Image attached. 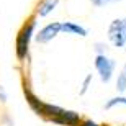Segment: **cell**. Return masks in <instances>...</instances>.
<instances>
[{"mask_svg": "<svg viewBox=\"0 0 126 126\" xmlns=\"http://www.w3.org/2000/svg\"><path fill=\"white\" fill-rule=\"evenodd\" d=\"M49 121L56 123V125H61V126H77L82 120H80L79 113L69 111V110H62L61 115H57L56 118H52Z\"/></svg>", "mask_w": 126, "mask_h": 126, "instance_id": "obj_5", "label": "cell"}, {"mask_svg": "<svg viewBox=\"0 0 126 126\" xmlns=\"http://www.w3.org/2000/svg\"><path fill=\"white\" fill-rule=\"evenodd\" d=\"M57 3H59V0H44V2L39 5V8H38V15H39V16H47L52 10L56 8Z\"/></svg>", "mask_w": 126, "mask_h": 126, "instance_id": "obj_9", "label": "cell"}, {"mask_svg": "<svg viewBox=\"0 0 126 126\" xmlns=\"http://www.w3.org/2000/svg\"><path fill=\"white\" fill-rule=\"evenodd\" d=\"M115 105H126V98L125 97H116V98H111L110 102L105 103V108L107 110H110V108H113Z\"/></svg>", "mask_w": 126, "mask_h": 126, "instance_id": "obj_11", "label": "cell"}, {"mask_svg": "<svg viewBox=\"0 0 126 126\" xmlns=\"http://www.w3.org/2000/svg\"><path fill=\"white\" fill-rule=\"evenodd\" d=\"M125 28H126V18L111 21L110 28H108V38L116 47L125 46Z\"/></svg>", "mask_w": 126, "mask_h": 126, "instance_id": "obj_3", "label": "cell"}, {"mask_svg": "<svg viewBox=\"0 0 126 126\" xmlns=\"http://www.w3.org/2000/svg\"><path fill=\"white\" fill-rule=\"evenodd\" d=\"M90 80H92V75H87V77H85V80H84V87H82V92H80V94H85V92H87Z\"/></svg>", "mask_w": 126, "mask_h": 126, "instance_id": "obj_14", "label": "cell"}, {"mask_svg": "<svg viewBox=\"0 0 126 126\" xmlns=\"http://www.w3.org/2000/svg\"><path fill=\"white\" fill-rule=\"evenodd\" d=\"M77 126H100V125L95 123V121H92V120H85V121H80Z\"/></svg>", "mask_w": 126, "mask_h": 126, "instance_id": "obj_15", "label": "cell"}, {"mask_svg": "<svg viewBox=\"0 0 126 126\" xmlns=\"http://www.w3.org/2000/svg\"><path fill=\"white\" fill-rule=\"evenodd\" d=\"M61 31L67 33V34H79V36H87L89 31L84 28V26H80V25H75L72 21H64L61 23Z\"/></svg>", "mask_w": 126, "mask_h": 126, "instance_id": "obj_7", "label": "cell"}, {"mask_svg": "<svg viewBox=\"0 0 126 126\" xmlns=\"http://www.w3.org/2000/svg\"><path fill=\"white\" fill-rule=\"evenodd\" d=\"M95 7H103V5H108V3H115V2H120V0H90Z\"/></svg>", "mask_w": 126, "mask_h": 126, "instance_id": "obj_12", "label": "cell"}, {"mask_svg": "<svg viewBox=\"0 0 126 126\" xmlns=\"http://www.w3.org/2000/svg\"><path fill=\"white\" fill-rule=\"evenodd\" d=\"M116 90H118V92H125V90H126V65L121 69V72L118 74Z\"/></svg>", "mask_w": 126, "mask_h": 126, "instance_id": "obj_10", "label": "cell"}, {"mask_svg": "<svg viewBox=\"0 0 126 126\" xmlns=\"http://www.w3.org/2000/svg\"><path fill=\"white\" fill-rule=\"evenodd\" d=\"M61 113H62L61 107H56V105H51V103H44V105H43L41 116L47 118V120H52V118H56L57 115H61Z\"/></svg>", "mask_w": 126, "mask_h": 126, "instance_id": "obj_8", "label": "cell"}, {"mask_svg": "<svg viewBox=\"0 0 126 126\" xmlns=\"http://www.w3.org/2000/svg\"><path fill=\"white\" fill-rule=\"evenodd\" d=\"M59 33H61V23H57V21L49 23L43 30H39V33L36 34V41L41 43V44L43 43H47V41H51L52 38H56Z\"/></svg>", "mask_w": 126, "mask_h": 126, "instance_id": "obj_4", "label": "cell"}, {"mask_svg": "<svg viewBox=\"0 0 126 126\" xmlns=\"http://www.w3.org/2000/svg\"><path fill=\"white\" fill-rule=\"evenodd\" d=\"M0 102H7V94H5L2 85H0Z\"/></svg>", "mask_w": 126, "mask_h": 126, "instance_id": "obj_16", "label": "cell"}, {"mask_svg": "<svg viewBox=\"0 0 126 126\" xmlns=\"http://www.w3.org/2000/svg\"><path fill=\"white\" fill-rule=\"evenodd\" d=\"M115 65H116V62L113 61V59H110V57H107L105 54L97 56V59H95V69L98 70L102 82H105V84L110 82V79H111V75H113V70H115Z\"/></svg>", "mask_w": 126, "mask_h": 126, "instance_id": "obj_2", "label": "cell"}, {"mask_svg": "<svg viewBox=\"0 0 126 126\" xmlns=\"http://www.w3.org/2000/svg\"><path fill=\"white\" fill-rule=\"evenodd\" d=\"M34 28H36V21H34V18H30L18 31V36H16V56H18L20 61H23L26 57V54H28L30 41L33 38Z\"/></svg>", "mask_w": 126, "mask_h": 126, "instance_id": "obj_1", "label": "cell"}, {"mask_svg": "<svg viewBox=\"0 0 126 126\" xmlns=\"http://www.w3.org/2000/svg\"><path fill=\"white\" fill-rule=\"evenodd\" d=\"M95 51H97L98 56H102V54L107 52V46H105L103 43H97V44H95Z\"/></svg>", "mask_w": 126, "mask_h": 126, "instance_id": "obj_13", "label": "cell"}, {"mask_svg": "<svg viewBox=\"0 0 126 126\" xmlns=\"http://www.w3.org/2000/svg\"><path fill=\"white\" fill-rule=\"evenodd\" d=\"M125 44H126V28H125Z\"/></svg>", "mask_w": 126, "mask_h": 126, "instance_id": "obj_17", "label": "cell"}, {"mask_svg": "<svg viewBox=\"0 0 126 126\" xmlns=\"http://www.w3.org/2000/svg\"><path fill=\"white\" fill-rule=\"evenodd\" d=\"M25 97H26V102H28V105L31 107L33 111L36 113V115H41V111H43V105H44V103H43L41 100L36 97V95L33 94V92L28 89V87H25Z\"/></svg>", "mask_w": 126, "mask_h": 126, "instance_id": "obj_6", "label": "cell"}]
</instances>
